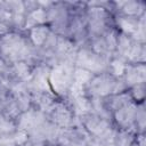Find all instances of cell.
Returning <instances> with one entry per match:
<instances>
[{"mask_svg":"<svg viewBox=\"0 0 146 146\" xmlns=\"http://www.w3.org/2000/svg\"><path fill=\"white\" fill-rule=\"evenodd\" d=\"M137 131L132 129H114L111 146H133Z\"/></svg>","mask_w":146,"mask_h":146,"instance_id":"3957f363","label":"cell"},{"mask_svg":"<svg viewBox=\"0 0 146 146\" xmlns=\"http://www.w3.org/2000/svg\"><path fill=\"white\" fill-rule=\"evenodd\" d=\"M48 143L49 141L42 137L29 135L27 138L21 144V146H47Z\"/></svg>","mask_w":146,"mask_h":146,"instance_id":"5b68a950","label":"cell"},{"mask_svg":"<svg viewBox=\"0 0 146 146\" xmlns=\"http://www.w3.org/2000/svg\"><path fill=\"white\" fill-rule=\"evenodd\" d=\"M122 80L128 89L136 84L145 83V63H127Z\"/></svg>","mask_w":146,"mask_h":146,"instance_id":"7a4b0ae2","label":"cell"},{"mask_svg":"<svg viewBox=\"0 0 146 146\" xmlns=\"http://www.w3.org/2000/svg\"><path fill=\"white\" fill-rule=\"evenodd\" d=\"M54 143L58 146H90L91 139L78 122L72 127L58 129Z\"/></svg>","mask_w":146,"mask_h":146,"instance_id":"6da1fadb","label":"cell"},{"mask_svg":"<svg viewBox=\"0 0 146 146\" xmlns=\"http://www.w3.org/2000/svg\"><path fill=\"white\" fill-rule=\"evenodd\" d=\"M132 100L136 104H144L145 102V83L136 84L128 89Z\"/></svg>","mask_w":146,"mask_h":146,"instance_id":"277c9868","label":"cell"}]
</instances>
